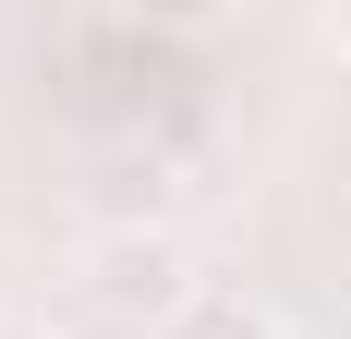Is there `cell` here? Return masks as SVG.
I'll list each match as a JSON object with an SVG mask.
<instances>
[{
    "label": "cell",
    "instance_id": "obj_1",
    "mask_svg": "<svg viewBox=\"0 0 351 339\" xmlns=\"http://www.w3.org/2000/svg\"><path fill=\"white\" fill-rule=\"evenodd\" d=\"M85 291H97L109 315H158V327L194 303V291H182V242H170V231H109L97 255H85Z\"/></svg>",
    "mask_w": 351,
    "mask_h": 339
},
{
    "label": "cell",
    "instance_id": "obj_2",
    "mask_svg": "<svg viewBox=\"0 0 351 339\" xmlns=\"http://www.w3.org/2000/svg\"><path fill=\"white\" fill-rule=\"evenodd\" d=\"M170 339H267V327H254V303H230V291H194V303L170 315Z\"/></svg>",
    "mask_w": 351,
    "mask_h": 339
},
{
    "label": "cell",
    "instance_id": "obj_3",
    "mask_svg": "<svg viewBox=\"0 0 351 339\" xmlns=\"http://www.w3.org/2000/svg\"><path fill=\"white\" fill-rule=\"evenodd\" d=\"M134 12H158V25H206L218 0H134Z\"/></svg>",
    "mask_w": 351,
    "mask_h": 339
},
{
    "label": "cell",
    "instance_id": "obj_4",
    "mask_svg": "<svg viewBox=\"0 0 351 339\" xmlns=\"http://www.w3.org/2000/svg\"><path fill=\"white\" fill-rule=\"evenodd\" d=\"M327 36H339V49H351V0H327Z\"/></svg>",
    "mask_w": 351,
    "mask_h": 339
},
{
    "label": "cell",
    "instance_id": "obj_5",
    "mask_svg": "<svg viewBox=\"0 0 351 339\" xmlns=\"http://www.w3.org/2000/svg\"><path fill=\"white\" fill-rule=\"evenodd\" d=\"M0 339H25V327H0Z\"/></svg>",
    "mask_w": 351,
    "mask_h": 339
}]
</instances>
